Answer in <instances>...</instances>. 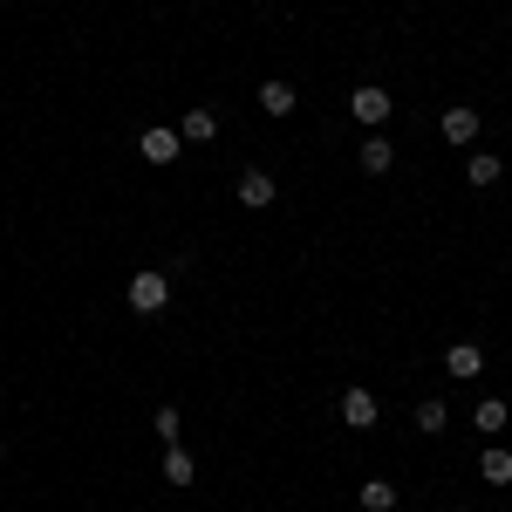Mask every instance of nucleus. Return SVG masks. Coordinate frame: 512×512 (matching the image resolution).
<instances>
[{
    "instance_id": "f257e3e1",
    "label": "nucleus",
    "mask_w": 512,
    "mask_h": 512,
    "mask_svg": "<svg viewBox=\"0 0 512 512\" xmlns=\"http://www.w3.org/2000/svg\"><path fill=\"white\" fill-rule=\"evenodd\" d=\"M390 110H396V96H390V89H376V82H362V89L349 96V117L362 123V130H383Z\"/></svg>"
},
{
    "instance_id": "f03ea898",
    "label": "nucleus",
    "mask_w": 512,
    "mask_h": 512,
    "mask_svg": "<svg viewBox=\"0 0 512 512\" xmlns=\"http://www.w3.org/2000/svg\"><path fill=\"white\" fill-rule=\"evenodd\" d=\"M130 308H137V315H164V308H171V280H164L158 267L130 274Z\"/></svg>"
},
{
    "instance_id": "7ed1b4c3",
    "label": "nucleus",
    "mask_w": 512,
    "mask_h": 512,
    "mask_svg": "<svg viewBox=\"0 0 512 512\" xmlns=\"http://www.w3.org/2000/svg\"><path fill=\"white\" fill-rule=\"evenodd\" d=\"M178 151H185V137H178L171 123H151V130L137 137V158L144 164H178Z\"/></svg>"
},
{
    "instance_id": "20e7f679",
    "label": "nucleus",
    "mask_w": 512,
    "mask_h": 512,
    "mask_svg": "<svg viewBox=\"0 0 512 512\" xmlns=\"http://www.w3.org/2000/svg\"><path fill=\"white\" fill-rule=\"evenodd\" d=\"M376 417H383V410H376V390L349 383V390H342V424H349V431H376Z\"/></svg>"
},
{
    "instance_id": "39448f33",
    "label": "nucleus",
    "mask_w": 512,
    "mask_h": 512,
    "mask_svg": "<svg viewBox=\"0 0 512 512\" xmlns=\"http://www.w3.org/2000/svg\"><path fill=\"white\" fill-rule=\"evenodd\" d=\"M437 130H444V144H458V151H465V144L478 137V110H472V103H451V110L437 117Z\"/></svg>"
},
{
    "instance_id": "423d86ee",
    "label": "nucleus",
    "mask_w": 512,
    "mask_h": 512,
    "mask_svg": "<svg viewBox=\"0 0 512 512\" xmlns=\"http://www.w3.org/2000/svg\"><path fill=\"white\" fill-rule=\"evenodd\" d=\"M239 205H246V212H267V205H274V178H267L260 164L239 171Z\"/></svg>"
},
{
    "instance_id": "0eeeda50",
    "label": "nucleus",
    "mask_w": 512,
    "mask_h": 512,
    "mask_svg": "<svg viewBox=\"0 0 512 512\" xmlns=\"http://www.w3.org/2000/svg\"><path fill=\"white\" fill-rule=\"evenodd\" d=\"M444 369H451L458 383H472V376H485V349H478V342H451V349H444Z\"/></svg>"
},
{
    "instance_id": "6e6552de",
    "label": "nucleus",
    "mask_w": 512,
    "mask_h": 512,
    "mask_svg": "<svg viewBox=\"0 0 512 512\" xmlns=\"http://www.w3.org/2000/svg\"><path fill=\"white\" fill-rule=\"evenodd\" d=\"M355 158H362V171H369V178H383V171H390V164H396V144H390V137H383V130H369Z\"/></svg>"
},
{
    "instance_id": "1a4fd4ad",
    "label": "nucleus",
    "mask_w": 512,
    "mask_h": 512,
    "mask_svg": "<svg viewBox=\"0 0 512 512\" xmlns=\"http://www.w3.org/2000/svg\"><path fill=\"white\" fill-rule=\"evenodd\" d=\"M260 110H267V117H294V82L267 76L260 82Z\"/></svg>"
},
{
    "instance_id": "9d476101",
    "label": "nucleus",
    "mask_w": 512,
    "mask_h": 512,
    "mask_svg": "<svg viewBox=\"0 0 512 512\" xmlns=\"http://www.w3.org/2000/svg\"><path fill=\"white\" fill-rule=\"evenodd\" d=\"M178 137H185V144H212V137H219V110H205V103L185 110V130H178Z\"/></svg>"
},
{
    "instance_id": "9b49d317",
    "label": "nucleus",
    "mask_w": 512,
    "mask_h": 512,
    "mask_svg": "<svg viewBox=\"0 0 512 512\" xmlns=\"http://www.w3.org/2000/svg\"><path fill=\"white\" fill-rule=\"evenodd\" d=\"M506 424H512V410H506V403H499V396H485V403H478V410H472V431H485V437H499V431H506Z\"/></svg>"
},
{
    "instance_id": "f8f14e48",
    "label": "nucleus",
    "mask_w": 512,
    "mask_h": 512,
    "mask_svg": "<svg viewBox=\"0 0 512 512\" xmlns=\"http://www.w3.org/2000/svg\"><path fill=\"white\" fill-rule=\"evenodd\" d=\"M417 431H424V437H444V431H451V410H444V396H424V403H417Z\"/></svg>"
},
{
    "instance_id": "ddd939ff",
    "label": "nucleus",
    "mask_w": 512,
    "mask_h": 512,
    "mask_svg": "<svg viewBox=\"0 0 512 512\" xmlns=\"http://www.w3.org/2000/svg\"><path fill=\"white\" fill-rule=\"evenodd\" d=\"M478 472H485V485H512V451H506V444H485Z\"/></svg>"
},
{
    "instance_id": "4468645a",
    "label": "nucleus",
    "mask_w": 512,
    "mask_h": 512,
    "mask_svg": "<svg viewBox=\"0 0 512 512\" xmlns=\"http://www.w3.org/2000/svg\"><path fill=\"white\" fill-rule=\"evenodd\" d=\"M164 478H171V485H192V478H198V465H192L185 444H164Z\"/></svg>"
},
{
    "instance_id": "2eb2a0df",
    "label": "nucleus",
    "mask_w": 512,
    "mask_h": 512,
    "mask_svg": "<svg viewBox=\"0 0 512 512\" xmlns=\"http://www.w3.org/2000/svg\"><path fill=\"white\" fill-rule=\"evenodd\" d=\"M499 171H506V164L492 158V151H472V164H465V178H472L478 192H485V185H499Z\"/></svg>"
},
{
    "instance_id": "dca6fc26",
    "label": "nucleus",
    "mask_w": 512,
    "mask_h": 512,
    "mask_svg": "<svg viewBox=\"0 0 512 512\" xmlns=\"http://www.w3.org/2000/svg\"><path fill=\"white\" fill-rule=\"evenodd\" d=\"M151 431L164 444H185V417H178V403H158V417H151Z\"/></svg>"
},
{
    "instance_id": "f3484780",
    "label": "nucleus",
    "mask_w": 512,
    "mask_h": 512,
    "mask_svg": "<svg viewBox=\"0 0 512 512\" xmlns=\"http://www.w3.org/2000/svg\"><path fill=\"white\" fill-rule=\"evenodd\" d=\"M355 499H362L369 512H390V506H396V485H390V478H369V485H362Z\"/></svg>"
},
{
    "instance_id": "a211bd4d",
    "label": "nucleus",
    "mask_w": 512,
    "mask_h": 512,
    "mask_svg": "<svg viewBox=\"0 0 512 512\" xmlns=\"http://www.w3.org/2000/svg\"><path fill=\"white\" fill-rule=\"evenodd\" d=\"M451 512H472V506H451Z\"/></svg>"
}]
</instances>
